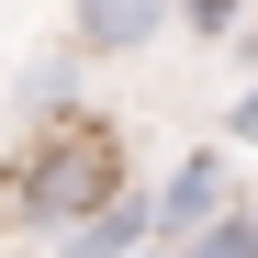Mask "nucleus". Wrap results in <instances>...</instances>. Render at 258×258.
<instances>
[{
	"instance_id": "obj_1",
	"label": "nucleus",
	"mask_w": 258,
	"mask_h": 258,
	"mask_svg": "<svg viewBox=\"0 0 258 258\" xmlns=\"http://www.w3.org/2000/svg\"><path fill=\"white\" fill-rule=\"evenodd\" d=\"M112 191H123V135H112L101 112H56L45 135L0 168V213L34 225V236H68L79 213H101Z\"/></svg>"
},
{
	"instance_id": "obj_2",
	"label": "nucleus",
	"mask_w": 258,
	"mask_h": 258,
	"mask_svg": "<svg viewBox=\"0 0 258 258\" xmlns=\"http://www.w3.org/2000/svg\"><path fill=\"white\" fill-rule=\"evenodd\" d=\"M225 202H247V191H236V157H225V146H191V157L157 180V247H191Z\"/></svg>"
},
{
	"instance_id": "obj_3",
	"label": "nucleus",
	"mask_w": 258,
	"mask_h": 258,
	"mask_svg": "<svg viewBox=\"0 0 258 258\" xmlns=\"http://www.w3.org/2000/svg\"><path fill=\"white\" fill-rule=\"evenodd\" d=\"M146 247H157V191H135V180L101 213H79L68 236H45V258H146Z\"/></svg>"
},
{
	"instance_id": "obj_4",
	"label": "nucleus",
	"mask_w": 258,
	"mask_h": 258,
	"mask_svg": "<svg viewBox=\"0 0 258 258\" xmlns=\"http://www.w3.org/2000/svg\"><path fill=\"white\" fill-rule=\"evenodd\" d=\"M168 23H180L168 0H68V45L79 56H146Z\"/></svg>"
},
{
	"instance_id": "obj_5",
	"label": "nucleus",
	"mask_w": 258,
	"mask_h": 258,
	"mask_svg": "<svg viewBox=\"0 0 258 258\" xmlns=\"http://www.w3.org/2000/svg\"><path fill=\"white\" fill-rule=\"evenodd\" d=\"M79 68H90V56H79V45H56L45 68L23 79V112H34V123H56V112H79Z\"/></svg>"
},
{
	"instance_id": "obj_6",
	"label": "nucleus",
	"mask_w": 258,
	"mask_h": 258,
	"mask_svg": "<svg viewBox=\"0 0 258 258\" xmlns=\"http://www.w3.org/2000/svg\"><path fill=\"white\" fill-rule=\"evenodd\" d=\"M180 258H258V202H225V213H213Z\"/></svg>"
},
{
	"instance_id": "obj_7",
	"label": "nucleus",
	"mask_w": 258,
	"mask_h": 258,
	"mask_svg": "<svg viewBox=\"0 0 258 258\" xmlns=\"http://www.w3.org/2000/svg\"><path fill=\"white\" fill-rule=\"evenodd\" d=\"M168 12H180V34H202V45H213V34H236L247 0H168Z\"/></svg>"
},
{
	"instance_id": "obj_8",
	"label": "nucleus",
	"mask_w": 258,
	"mask_h": 258,
	"mask_svg": "<svg viewBox=\"0 0 258 258\" xmlns=\"http://www.w3.org/2000/svg\"><path fill=\"white\" fill-rule=\"evenodd\" d=\"M225 135H236V146H258V79L236 90V112H225Z\"/></svg>"
},
{
	"instance_id": "obj_9",
	"label": "nucleus",
	"mask_w": 258,
	"mask_h": 258,
	"mask_svg": "<svg viewBox=\"0 0 258 258\" xmlns=\"http://www.w3.org/2000/svg\"><path fill=\"white\" fill-rule=\"evenodd\" d=\"M146 258H180V247H146Z\"/></svg>"
}]
</instances>
